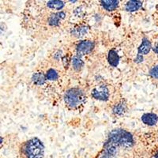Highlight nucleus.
<instances>
[{
  "mask_svg": "<svg viewBox=\"0 0 158 158\" xmlns=\"http://www.w3.org/2000/svg\"><path fill=\"white\" fill-rule=\"evenodd\" d=\"M89 28L87 25H81L74 28L72 29L71 32L73 36H76V37H81V36H84L86 34L87 32H89Z\"/></svg>",
  "mask_w": 158,
  "mask_h": 158,
  "instance_id": "13",
  "label": "nucleus"
},
{
  "mask_svg": "<svg viewBox=\"0 0 158 158\" xmlns=\"http://www.w3.org/2000/svg\"><path fill=\"white\" fill-rule=\"evenodd\" d=\"M153 51H154V52L156 53V54H158V44H156L154 46V47L153 48Z\"/></svg>",
  "mask_w": 158,
  "mask_h": 158,
  "instance_id": "20",
  "label": "nucleus"
},
{
  "mask_svg": "<svg viewBox=\"0 0 158 158\" xmlns=\"http://www.w3.org/2000/svg\"><path fill=\"white\" fill-rule=\"evenodd\" d=\"M103 8L107 11H114L118 8V0H101Z\"/></svg>",
  "mask_w": 158,
  "mask_h": 158,
  "instance_id": "11",
  "label": "nucleus"
},
{
  "mask_svg": "<svg viewBox=\"0 0 158 158\" xmlns=\"http://www.w3.org/2000/svg\"><path fill=\"white\" fill-rule=\"evenodd\" d=\"M77 0H70V2H72V3H74V2H77Z\"/></svg>",
  "mask_w": 158,
  "mask_h": 158,
  "instance_id": "22",
  "label": "nucleus"
},
{
  "mask_svg": "<svg viewBox=\"0 0 158 158\" xmlns=\"http://www.w3.org/2000/svg\"><path fill=\"white\" fill-rule=\"evenodd\" d=\"M154 21L156 22V25L158 26V11L156 13V15H154Z\"/></svg>",
  "mask_w": 158,
  "mask_h": 158,
  "instance_id": "19",
  "label": "nucleus"
},
{
  "mask_svg": "<svg viewBox=\"0 0 158 158\" xmlns=\"http://www.w3.org/2000/svg\"><path fill=\"white\" fill-rule=\"evenodd\" d=\"M72 67L76 71H80L84 67V61L81 59V56H79L77 55L74 56L71 59Z\"/></svg>",
  "mask_w": 158,
  "mask_h": 158,
  "instance_id": "14",
  "label": "nucleus"
},
{
  "mask_svg": "<svg viewBox=\"0 0 158 158\" xmlns=\"http://www.w3.org/2000/svg\"><path fill=\"white\" fill-rule=\"evenodd\" d=\"M127 110V105L125 103H123V101L121 102H118V104H116L115 106L113 107V109H112V111L113 113L115 114V115H123L125 111Z\"/></svg>",
  "mask_w": 158,
  "mask_h": 158,
  "instance_id": "16",
  "label": "nucleus"
},
{
  "mask_svg": "<svg viewBox=\"0 0 158 158\" xmlns=\"http://www.w3.org/2000/svg\"><path fill=\"white\" fill-rule=\"evenodd\" d=\"M63 99L67 108L71 110H78L85 104L86 96L82 89L74 87L66 91Z\"/></svg>",
  "mask_w": 158,
  "mask_h": 158,
  "instance_id": "3",
  "label": "nucleus"
},
{
  "mask_svg": "<svg viewBox=\"0 0 158 158\" xmlns=\"http://www.w3.org/2000/svg\"><path fill=\"white\" fill-rule=\"evenodd\" d=\"M46 80H47L46 74L42 71L35 72L32 76V83L35 85H37V86H40V85H44L45 82H46Z\"/></svg>",
  "mask_w": 158,
  "mask_h": 158,
  "instance_id": "7",
  "label": "nucleus"
},
{
  "mask_svg": "<svg viewBox=\"0 0 158 158\" xmlns=\"http://www.w3.org/2000/svg\"><path fill=\"white\" fill-rule=\"evenodd\" d=\"M46 77H47V80L48 81H56L59 79V73L56 70L53 68H51L48 70L47 73H46Z\"/></svg>",
  "mask_w": 158,
  "mask_h": 158,
  "instance_id": "17",
  "label": "nucleus"
},
{
  "mask_svg": "<svg viewBox=\"0 0 158 158\" xmlns=\"http://www.w3.org/2000/svg\"><path fill=\"white\" fill-rule=\"evenodd\" d=\"M108 60L111 67H116L118 66V63H119V57H118V55L116 51L114 50V49H111L109 51L108 55Z\"/></svg>",
  "mask_w": 158,
  "mask_h": 158,
  "instance_id": "12",
  "label": "nucleus"
},
{
  "mask_svg": "<svg viewBox=\"0 0 158 158\" xmlns=\"http://www.w3.org/2000/svg\"><path fill=\"white\" fill-rule=\"evenodd\" d=\"M91 95L97 101H106L109 99L110 97L109 89L104 84L97 85L92 89Z\"/></svg>",
  "mask_w": 158,
  "mask_h": 158,
  "instance_id": "4",
  "label": "nucleus"
},
{
  "mask_svg": "<svg viewBox=\"0 0 158 158\" xmlns=\"http://www.w3.org/2000/svg\"><path fill=\"white\" fill-rule=\"evenodd\" d=\"M151 49H152L151 42L149 41L147 38H143L142 44H141V45L138 48V55L142 56H146V55L149 54Z\"/></svg>",
  "mask_w": 158,
  "mask_h": 158,
  "instance_id": "8",
  "label": "nucleus"
},
{
  "mask_svg": "<svg viewBox=\"0 0 158 158\" xmlns=\"http://www.w3.org/2000/svg\"><path fill=\"white\" fill-rule=\"evenodd\" d=\"M142 7V2L139 0H129L125 5V10L128 12H135Z\"/></svg>",
  "mask_w": 158,
  "mask_h": 158,
  "instance_id": "10",
  "label": "nucleus"
},
{
  "mask_svg": "<svg viewBox=\"0 0 158 158\" xmlns=\"http://www.w3.org/2000/svg\"><path fill=\"white\" fill-rule=\"evenodd\" d=\"M142 121L147 126H154L158 123V116L154 113H146L142 116Z\"/></svg>",
  "mask_w": 158,
  "mask_h": 158,
  "instance_id": "9",
  "label": "nucleus"
},
{
  "mask_svg": "<svg viewBox=\"0 0 158 158\" xmlns=\"http://www.w3.org/2000/svg\"><path fill=\"white\" fill-rule=\"evenodd\" d=\"M133 135L123 129H115L108 135L100 158H115L120 149H131L134 146Z\"/></svg>",
  "mask_w": 158,
  "mask_h": 158,
  "instance_id": "1",
  "label": "nucleus"
},
{
  "mask_svg": "<svg viewBox=\"0 0 158 158\" xmlns=\"http://www.w3.org/2000/svg\"><path fill=\"white\" fill-rule=\"evenodd\" d=\"M20 153L23 158H43L44 146L39 138H32L22 144Z\"/></svg>",
  "mask_w": 158,
  "mask_h": 158,
  "instance_id": "2",
  "label": "nucleus"
},
{
  "mask_svg": "<svg viewBox=\"0 0 158 158\" xmlns=\"http://www.w3.org/2000/svg\"><path fill=\"white\" fill-rule=\"evenodd\" d=\"M94 48V42L89 40H81L77 44L76 47V52L79 56H85V55L90 54Z\"/></svg>",
  "mask_w": 158,
  "mask_h": 158,
  "instance_id": "5",
  "label": "nucleus"
},
{
  "mask_svg": "<svg viewBox=\"0 0 158 158\" xmlns=\"http://www.w3.org/2000/svg\"><path fill=\"white\" fill-rule=\"evenodd\" d=\"M149 75L153 79L158 80V64L153 66L149 70Z\"/></svg>",
  "mask_w": 158,
  "mask_h": 158,
  "instance_id": "18",
  "label": "nucleus"
},
{
  "mask_svg": "<svg viewBox=\"0 0 158 158\" xmlns=\"http://www.w3.org/2000/svg\"><path fill=\"white\" fill-rule=\"evenodd\" d=\"M48 7L54 10H60L64 7L65 3L62 0H49L47 3Z\"/></svg>",
  "mask_w": 158,
  "mask_h": 158,
  "instance_id": "15",
  "label": "nucleus"
},
{
  "mask_svg": "<svg viewBox=\"0 0 158 158\" xmlns=\"http://www.w3.org/2000/svg\"><path fill=\"white\" fill-rule=\"evenodd\" d=\"M153 158H158V150L156 151V153H155L154 156H153Z\"/></svg>",
  "mask_w": 158,
  "mask_h": 158,
  "instance_id": "21",
  "label": "nucleus"
},
{
  "mask_svg": "<svg viewBox=\"0 0 158 158\" xmlns=\"http://www.w3.org/2000/svg\"><path fill=\"white\" fill-rule=\"evenodd\" d=\"M66 18V14L63 11H60L58 13H54L52 14L48 18V24L51 26H54L56 27L58 25H59L60 22L62 20Z\"/></svg>",
  "mask_w": 158,
  "mask_h": 158,
  "instance_id": "6",
  "label": "nucleus"
}]
</instances>
